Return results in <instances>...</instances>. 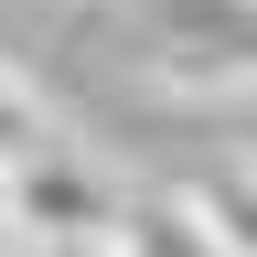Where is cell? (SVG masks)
Returning a JSON list of instances; mask_svg holds the SVG:
<instances>
[{
    "instance_id": "obj_1",
    "label": "cell",
    "mask_w": 257,
    "mask_h": 257,
    "mask_svg": "<svg viewBox=\"0 0 257 257\" xmlns=\"http://www.w3.org/2000/svg\"><path fill=\"white\" fill-rule=\"evenodd\" d=\"M0 204H11V236L32 257H96L118 236V193L96 182L75 150H54V161H32L22 182H0Z\"/></svg>"
},
{
    "instance_id": "obj_2",
    "label": "cell",
    "mask_w": 257,
    "mask_h": 257,
    "mask_svg": "<svg viewBox=\"0 0 257 257\" xmlns=\"http://www.w3.org/2000/svg\"><path fill=\"white\" fill-rule=\"evenodd\" d=\"M150 43L182 86H257V0H150Z\"/></svg>"
},
{
    "instance_id": "obj_3",
    "label": "cell",
    "mask_w": 257,
    "mask_h": 257,
    "mask_svg": "<svg viewBox=\"0 0 257 257\" xmlns=\"http://www.w3.org/2000/svg\"><path fill=\"white\" fill-rule=\"evenodd\" d=\"M182 225L204 257H257V161H214L204 182H182Z\"/></svg>"
},
{
    "instance_id": "obj_4",
    "label": "cell",
    "mask_w": 257,
    "mask_h": 257,
    "mask_svg": "<svg viewBox=\"0 0 257 257\" xmlns=\"http://www.w3.org/2000/svg\"><path fill=\"white\" fill-rule=\"evenodd\" d=\"M64 140H54V118H43V96H32V75L22 64H0V182H22L32 161H54Z\"/></svg>"
},
{
    "instance_id": "obj_5",
    "label": "cell",
    "mask_w": 257,
    "mask_h": 257,
    "mask_svg": "<svg viewBox=\"0 0 257 257\" xmlns=\"http://www.w3.org/2000/svg\"><path fill=\"white\" fill-rule=\"evenodd\" d=\"M96 257H150V236H140V225H118V236L96 246Z\"/></svg>"
},
{
    "instance_id": "obj_6",
    "label": "cell",
    "mask_w": 257,
    "mask_h": 257,
    "mask_svg": "<svg viewBox=\"0 0 257 257\" xmlns=\"http://www.w3.org/2000/svg\"><path fill=\"white\" fill-rule=\"evenodd\" d=\"M0 257H32V246H22V236H11V204H0Z\"/></svg>"
}]
</instances>
